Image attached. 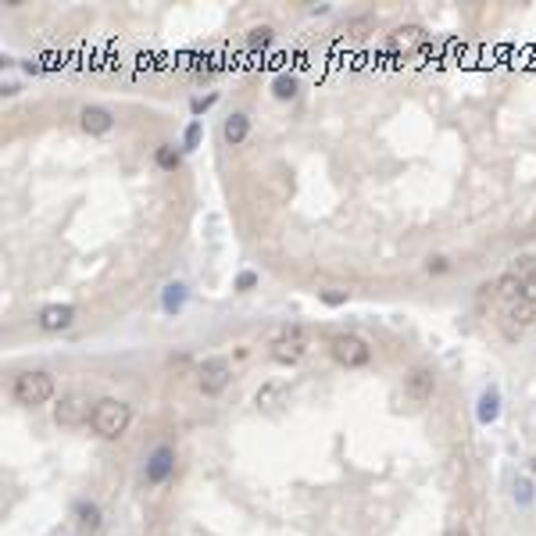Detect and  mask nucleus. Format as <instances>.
Segmentation results:
<instances>
[{
	"label": "nucleus",
	"instance_id": "nucleus-9",
	"mask_svg": "<svg viewBox=\"0 0 536 536\" xmlns=\"http://www.w3.org/2000/svg\"><path fill=\"white\" fill-rule=\"evenodd\" d=\"M79 126H83V133H90V136H104V133L115 129V115L107 111V107H100V104H86L83 111H79Z\"/></svg>",
	"mask_w": 536,
	"mask_h": 536
},
{
	"label": "nucleus",
	"instance_id": "nucleus-16",
	"mask_svg": "<svg viewBox=\"0 0 536 536\" xmlns=\"http://www.w3.org/2000/svg\"><path fill=\"white\" fill-rule=\"evenodd\" d=\"M75 515H79V529L83 532H97L100 529V508L93 501H79L75 504Z\"/></svg>",
	"mask_w": 536,
	"mask_h": 536
},
{
	"label": "nucleus",
	"instance_id": "nucleus-29",
	"mask_svg": "<svg viewBox=\"0 0 536 536\" xmlns=\"http://www.w3.org/2000/svg\"><path fill=\"white\" fill-rule=\"evenodd\" d=\"M444 536H472V532H468V529H465V525H451V529H447V532H444Z\"/></svg>",
	"mask_w": 536,
	"mask_h": 536
},
{
	"label": "nucleus",
	"instance_id": "nucleus-21",
	"mask_svg": "<svg viewBox=\"0 0 536 536\" xmlns=\"http://www.w3.org/2000/svg\"><path fill=\"white\" fill-rule=\"evenodd\" d=\"M272 93H276V100H293L297 97V75H290V72L276 75L272 79Z\"/></svg>",
	"mask_w": 536,
	"mask_h": 536
},
{
	"label": "nucleus",
	"instance_id": "nucleus-4",
	"mask_svg": "<svg viewBox=\"0 0 536 536\" xmlns=\"http://www.w3.org/2000/svg\"><path fill=\"white\" fill-rule=\"evenodd\" d=\"M536 322V304L532 300H525V297H518V300H508L504 304V318H501V333H504V340H522V333Z\"/></svg>",
	"mask_w": 536,
	"mask_h": 536
},
{
	"label": "nucleus",
	"instance_id": "nucleus-20",
	"mask_svg": "<svg viewBox=\"0 0 536 536\" xmlns=\"http://www.w3.org/2000/svg\"><path fill=\"white\" fill-rule=\"evenodd\" d=\"M154 161H157V169H165V172H176V169H179V161H183V154H179L172 143H161V147L154 150Z\"/></svg>",
	"mask_w": 536,
	"mask_h": 536
},
{
	"label": "nucleus",
	"instance_id": "nucleus-17",
	"mask_svg": "<svg viewBox=\"0 0 536 536\" xmlns=\"http://www.w3.org/2000/svg\"><path fill=\"white\" fill-rule=\"evenodd\" d=\"M515 272L522 276V297L536 304V264H532V257H522V264L515 268Z\"/></svg>",
	"mask_w": 536,
	"mask_h": 536
},
{
	"label": "nucleus",
	"instance_id": "nucleus-6",
	"mask_svg": "<svg viewBox=\"0 0 536 536\" xmlns=\"http://www.w3.org/2000/svg\"><path fill=\"white\" fill-rule=\"evenodd\" d=\"M90 418H93V408H90V397H83V394H68V397H61L58 408H54V422L68 425V429H75Z\"/></svg>",
	"mask_w": 536,
	"mask_h": 536
},
{
	"label": "nucleus",
	"instance_id": "nucleus-8",
	"mask_svg": "<svg viewBox=\"0 0 536 536\" xmlns=\"http://www.w3.org/2000/svg\"><path fill=\"white\" fill-rule=\"evenodd\" d=\"M268 354H272V361H279V365H297L307 354V340H304L300 329H290V333H283V336L272 340Z\"/></svg>",
	"mask_w": 536,
	"mask_h": 536
},
{
	"label": "nucleus",
	"instance_id": "nucleus-11",
	"mask_svg": "<svg viewBox=\"0 0 536 536\" xmlns=\"http://www.w3.org/2000/svg\"><path fill=\"white\" fill-rule=\"evenodd\" d=\"M176 472V451L172 447H157L150 458H147V482H165L169 475Z\"/></svg>",
	"mask_w": 536,
	"mask_h": 536
},
{
	"label": "nucleus",
	"instance_id": "nucleus-22",
	"mask_svg": "<svg viewBox=\"0 0 536 536\" xmlns=\"http://www.w3.org/2000/svg\"><path fill=\"white\" fill-rule=\"evenodd\" d=\"M511 494H515V504H518V508H532V501H536V490H532V482H529L525 475L515 479V490H511Z\"/></svg>",
	"mask_w": 536,
	"mask_h": 536
},
{
	"label": "nucleus",
	"instance_id": "nucleus-25",
	"mask_svg": "<svg viewBox=\"0 0 536 536\" xmlns=\"http://www.w3.org/2000/svg\"><path fill=\"white\" fill-rule=\"evenodd\" d=\"M214 104H219V93H207V97H193V100H190V111H193V115H204L207 107H214Z\"/></svg>",
	"mask_w": 536,
	"mask_h": 536
},
{
	"label": "nucleus",
	"instance_id": "nucleus-13",
	"mask_svg": "<svg viewBox=\"0 0 536 536\" xmlns=\"http://www.w3.org/2000/svg\"><path fill=\"white\" fill-rule=\"evenodd\" d=\"M247 136H250V118H247L243 111H233V115L226 118V126H222V140H226L229 147H240Z\"/></svg>",
	"mask_w": 536,
	"mask_h": 536
},
{
	"label": "nucleus",
	"instance_id": "nucleus-19",
	"mask_svg": "<svg viewBox=\"0 0 536 536\" xmlns=\"http://www.w3.org/2000/svg\"><path fill=\"white\" fill-rule=\"evenodd\" d=\"M494 290H501L504 304H508V300H518V297H522V276H518V272H508V276H501V279L494 283Z\"/></svg>",
	"mask_w": 536,
	"mask_h": 536
},
{
	"label": "nucleus",
	"instance_id": "nucleus-1",
	"mask_svg": "<svg viewBox=\"0 0 536 536\" xmlns=\"http://www.w3.org/2000/svg\"><path fill=\"white\" fill-rule=\"evenodd\" d=\"M133 422V408L118 397H104L93 404V418H90V429L100 437V440H118L126 437V429Z\"/></svg>",
	"mask_w": 536,
	"mask_h": 536
},
{
	"label": "nucleus",
	"instance_id": "nucleus-2",
	"mask_svg": "<svg viewBox=\"0 0 536 536\" xmlns=\"http://www.w3.org/2000/svg\"><path fill=\"white\" fill-rule=\"evenodd\" d=\"M11 397L15 404L22 408H39L54 397V379H50V372H22L15 375V383H11Z\"/></svg>",
	"mask_w": 536,
	"mask_h": 536
},
{
	"label": "nucleus",
	"instance_id": "nucleus-10",
	"mask_svg": "<svg viewBox=\"0 0 536 536\" xmlns=\"http://www.w3.org/2000/svg\"><path fill=\"white\" fill-rule=\"evenodd\" d=\"M75 322V307L72 304H47L39 311V329L43 333H61Z\"/></svg>",
	"mask_w": 536,
	"mask_h": 536
},
{
	"label": "nucleus",
	"instance_id": "nucleus-24",
	"mask_svg": "<svg viewBox=\"0 0 536 536\" xmlns=\"http://www.w3.org/2000/svg\"><path fill=\"white\" fill-rule=\"evenodd\" d=\"M279 397H283L279 386H261V390H257V404H261V408H276Z\"/></svg>",
	"mask_w": 536,
	"mask_h": 536
},
{
	"label": "nucleus",
	"instance_id": "nucleus-12",
	"mask_svg": "<svg viewBox=\"0 0 536 536\" xmlns=\"http://www.w3.org/2000/svg\"><path fill=\"white\" fill-rule=\"evenodd\" d=\"M475 418H479V425H494V422L501 418V390H497V386H487V390L479 394Z\"/></svg>",
	"mask_w": 536,
	"mask_h": 536
},
{
	"label": "nucleus",
	"instance_id": "nucleus-26",
	"mask_svg": "<svg viewBox=\"0 0 536 536\" xmlns=\"http://www.w3.org/2000/svg\"><path fill=\"white\" fill-rule=\"evenodd\" d=\"M257 286V272H240L236 276V293H250Z\"/></svg>",
	"mask_w": 536,
	"mask_h": 536
},
{
	"label": "nucleus",
	"instance_id": "nucleus-15",
	"mask_svg": "<svg viewBox=\"0 0 536 536\" xmlns=\"http://www.w3.org/2000/svg\"><path fill=\"white\" fill-rule=\"evenodd\" d=\"M425 39V32H422V25H401V29H394V36H390V43L397 47V50H408V47H418Z\"/></svg>",
	"mask_w": 536,
	"mask_h": 536
},
{
	"label": "nucleus",
	"instance_id": "nucleus-27",
	"mask_svg": "<svg viewBox=\"0 0 536 536\" xmlns=\"http://www.w3.org/2000/svg\"><path fill=\"white\" fill-rule=\"evenodd\" d=\"M429 276H444V272H451V261L447 257H429Z\"/></svg>",
	"mask_w": 536,
	"mask_h": 536
},
{
	"label": "nucleus",
	"instance_id": "nucleus-18",
	"mask_svg": "<svg viewBox=\"0 0 536 536\" xmlns=\"http://www.w3.org/2000/svg\"><path fill=\"white\" fill-rule=\"evenodd\" d=\"M272 39H276V29L272 25H254L250 32H247V50H268L272 47Z\"/></svg>",
	"mask_w": 536,
	"mask_h": 536
},
{
	"label": "nucleus",
	"instance_id": "nucleus-3",
	"mask_svg": "<svg viewBox=\"0 0 536 536\" xmlns=\"http://www.w3.org/2000/svg\"><path fill=\"white\" fill-rule=\"evenodd\" d=\"M329 354H333L343 368H361V365L372 361V347H368L361 336H354V333H336V336L329 340Z\"/></svg>",
	"mask_w": 536,
	"mask_h": 536
},
{
	"label": "nucleus",
	"instance_id": "nucleus-14",
	"mask_svg": "<svg viewBox=\"0 0 536 536\" xmlns=\"http://www.w3.org/2000/svg\"><path fill=\"white\" fill-rule=\"evenodd\" d=\"M161 307H165V315H179L186 307V286L183 283H169L165 290H161Z\"/></svg>",
	"mask_w": 536,
	"mask_h": 536
},
{
	"label": "nucleus",
	"instance_id": "nucleus-23",
	"mask_svg": "<svg viewBox=\"0 0 536 536\" xmlns=\"http://www.w3.org/2000/svg\"><path fill=\"white\" fill-rule=\"evenodd\" d=\"M200 136H204V126H200V118H193V122L183 129V150H197V147H200Z\"/></svg>",
	"mask_w": 536,
	"mask_h": 536
},
{
	"label": "nucleus",
	"instance_id": "nucleus-28",
	"mask_svg": "<svg viewBox=\"0 0 536 536\" xmlns=\"http://www.w3.org/2000/svg\"><path fill=\"white\" fill-rule=\"evenodd\" d=\"M318 297H322V304H329V307L347 304V290H343V293H318Z\"/></svg>",
	"mask_w": 536,
	"mask_h": 536
},
{
	"label": "nucleus",
	"instance_id": "nucleus-7",
	"mask_svg": "<svg viewBox=\"0 0 536 536\" xmlns=\"http://www.w3.org/2000/svg\"><path fill=\"white\" fill-rule=\"evenodd\" d=\"M433 390H437V375H433V368H429V365L408 368V375H404V394H408V401L425 404L429 397H433Z\"/></svg>",
	"mask_w": 536,
	"mask_h": 536
},
{
	"label": "nucleus",
	"instance_id": "nucleus-5",
	"mask_svg": "<svg viewBox=\"0 0 536 536\" xmlns=\"http://www.w3.org/2000/svg\"><path fill=\"white\" fill-rule=\"evenodd\" d=\"M229 383H233V368H229L226 358H207L197 368V386H200L204 397H219Z\"/></svg>",
	"mask_w": 536,
	"mask_h": 536
},
{
	"label": "nucleus",
	"instance_id": "nucleus-30",
	"mask_svg": "<svg viewBox=\"0 0 536 536\" xmlns=\"http://www.w3.org/2000/svg\"><path fill=\"white\" fill-rule=\"evenodd\" d=\"M529 468H532V472H536V458H529Z\"/></svg>",
	"mask_w": 536,
	"mask_h": 536
}]
</instances>
